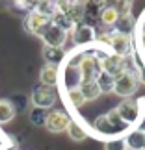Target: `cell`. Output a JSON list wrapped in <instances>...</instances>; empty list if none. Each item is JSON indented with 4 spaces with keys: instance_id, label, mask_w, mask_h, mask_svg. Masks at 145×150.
<instances>
[{
    "instance_id": "12",
    "label": "cell",
    "mask_w": 145,
    "mask_h": 150,
    "mask_svg": "<svg viewBox=\"0 0 145 150\" xmlns=\"http://www.w3.org/2000/svg\"><path fill=\"white\" fill-rule=\"evenodd\" d=\"M134 28H136V17L132 13H129V15H119V19L112 30L117 33H125V35H132Z\"/></svg>"
},
{
    "instance_id": "21",
    "label": "cell",
    "mask_w": 145,
    "mask_h": 150,
    "mask_svg": "<svg viewBox=\"0 0 145 150\" xmlns=\"http://www.w3.org/2000/svg\"><path fill=\"white\" fill-rule=\"evenodd\" d=\"M97 83H99V87H101L102 95H104V93H112V91H114V78L108 76V74H104V72L99 74Z\"/></svg>"
},
{
    "instance_id": "23",
    "label": "cell",
    "mask_w": 145,
    "mask_h": 150,
    "mask_svg": "<svg viewBox=\"0 0 145 150\" xmlns=\"http://www.w3.org/2000/svg\"><path fill=\"white\" fill-rule=\"evenodd\" d=\"M132 6H134V0H117L114 8L119 11V15H129L132 13Z\"/></svg>"
},
{
    "instance_id": "25",
    "label": "cell",
    "mask_w": 145,
    "mask_h": 150,
    "mask_svg": "<svg viewBox=\"0 0 145 150\" xmlns=\"http://www.w3.org/2000/svg\"><path fill=\"white\" fill-rule=\"evenodd\" d=\"M138 80H140V82L145 85V67H143V69H140V72H138Z\"/></svg>"
},
{
    "instance_id": "18",
    "label": "cell",
    "mask_w": 145,
    "mask_h": 150,
    "mask_svg": "<svg viewBox=\"0 0 145 150\" xmlns=\"http://www.w3.org/2000/svg\"><path fill=\"white\" fill-rule=\"evenodd\" d=\"M34 9H36L37 13L49 17V19H52V17L58 13V6H56V2H52V0H41V2H37L34 6Z\"/></svg>"
},
{
    "instance_id": "3",
    "label": "cell",
    "mask_w": 145,
    "mask_h": 150,
    "mask_svg": "<svg viewBox=\"0 0 145 150\" xmlns=\"http://www.w3.org/2000/svg\"><path fill=\"white\" fill-rule=\"evenodd\" d=\"M101 67H102V72L112 78H117L119 74H123L125 71L130 69L129 57L112 54V52H106V50L101 52Z\"/></svg>"
},
{
    "instance_id": "14",
    "label": "cell",
    "mask_w": 145,
    "mask_h": 150,
    "mask_svg": "<svg viewBox=\"0 0 145 150\" xmlns=\"http://www.w3.org/2000/svg\"><path fill=\"white\" fill-rule=\"evenodd\" d=\"M117 19H119V11L115 8H112V6H104V8L101 9V13H99V21H101V24L104 28H110V30L115 26Z\"/></svg>"
},
{
    "instance_id": "16",
    "label": "cell",
    "mask_w": 145,
    "mask_h": 150,
    "mask_svg": "<svg viewBox=\"0 0 145 150\" xmlns=\"http://www.w3.org/2000/svg\"><path fill=\"white\" fill-rule=\"evenodd\" d=\"M15 108L9 102V98H0V124H8L15 119Z\"/></svg>"
},
{
    "instance_id": "10",
    "label": "cell",
    "mask_w": 145,
    "mask_h": 150,
    "mask_svg": "<svg viewBox=\"0 0 145 150\" xmlns=\"http://www.w3.org/2000/svg\"><path fill=\"white\" fill-rule=\"evenodd\" d=\"M58 80H60V69L54 65H43L39 71V83L49 85V87H56Z\"/></svg>"
},
{
    "instance_id": "11",
    "label": "cell",
    "mask_w": 145,
    "mask_h": 150,
    "mask_svg": "<svg viewBox=\"0 0 145 150\" xmlns=\"http://www.w3.org/2000/svg\"><path fill=\"white\" fill-rule=\"evenodd\" d=\"M67 57V52L63 48H54V47H43V59L47 65H61Z\"/></svg>"
},
{
    "instance_id": "2",
    "label": "cell",
    "mask_w": 145,
    "mask_h": 150,
    "mask_svg": "<svg viewBox=\"0 0 145 150\" xmlns=\"http://www.w3.org/2000/svg\"><path fill=\"white\" fill-rule=\"evenodd\" d=\"M138 85H140V80H138V74L129 69L123 74H119L117 78H114V95L121 96V98H130L132 95L138 91Z\"/></svg>"
},
{
    "instance_id": "24",
    "label": "cell",
    "mask_w": 145,
    "mask_h": 150,
    "mask_svg": "<svg viewBox=\"0 0 145 150\" xmlns=\"http://www.w3.org/2000/svg\"><path fill=\"white\" fill-rule=\"evenodd\" d=\"M9 102L13 104L15 111H21V109H24V108H26V102H28V98H26L24 95H15L13 98H9Z\"/></svg>"
},
{
    "instance_id": "5",
    "label": "cell",
    "mask_w": 145,
    "mask_h": 150,
    "mask_svg": "<svg viewBox=\"0 0 145 150\" xmlns=\"http://www.w3.org/2000/svg\"><path fill=\"white\" fill-rule=\"evenodd\" d=\"M58 100V91L56 87H49V85H43V83H37L36 87L32 89V95H30V102L34 108H41V109H49L56 104Z\"/></svg>"
},
{
    "instance_id": "28",
    "label": "cell",
    "mask_w": 145,
    "mask_h": 150,
    "mask_svg": "<svg viewBox=\"0 0 145 150\" xmlns=\"http://www.w3.org/2000/svg\"><path fill=\"white\" fill-rule=\"evenodd\" d=\"M143 150H145V143H143Z\"/></svg>"
},
{
    "instance_id": "6",
    "label": "cell",
    "mask_w": 145,
    "mask_h": 150,
    "mask_svg": "<svg viewBox=\"0 0 145 150\" xmlns=\"http://www.w3.org/2000/svg\"><path fill=\"white\" fill-rule=\"evenodd\" d=\"M69 120H71V115L65 113L63 109H49L43 126L50 132V134H61V132L67 130Z\"/></svg>"
},
{
    "instance_id": "26",
    "label": "cell",
    "mask_w": 145,
    "mask_h": 150,
    "mask_svg": "<svg viewBox=\"0 0 145 150\" xmlns=\"http://www.w3.org/2000/svg\"><path fill=\"white\" fill-rule=\"evenodd\" d=\"M6 143H8V141L2 139V135H0V150H4V148H6Z\"/></svg>"
},
{
    "instance_id": "7",
    "label": "cell",
    "mask_w": 145,
    "mask_h": 150,
    "mask_svg": "<svg viewBox=\"0 0 145 150\" xmlns=\"http://www.w3.org/2000/svg\"><path fill=\"white\" fill-rule=\"evenodd\" d=\"M50 24H52V21L49 17L37 13L36 9H30L24 17V30L28 33H32V35H37V37H41L43 32L47 30Z\"/></svg>"
},
{
    "instance_id": "20",
    "label": "cell",
    "mask_w": 145,
    "mask_h": 150,
    "mask_svg": "<svg viewBox=\"0 0 145 150\" xmlns=\"http://www.w3.org/2000/svg\"><path fill=\"white\" fill-rule=\"evenodd\" d=\"M45 117H47V109H41V108H32L30 113H28L30 124H34V126H43Z\"/></svg>"
},
{
    "instance_id": "22",
    "label": "cell",
    "mask_w": 145,
    "mask_h": 150,
    "mask_svg": "<svg viewBox=\"0 0 145 150\" xmlns=\"http://www.w3.org/2000/svg\"><path fill=\"white\" fill-rule=\"evenodd\" d=\"M104 150H126L125 139L123 137H115V139L104 141Z\"/></svg>"
},
{
    "instance_id": "19",
    "label": "cell",
    "mask_w": 145,
    "mask_h": 150,
    "mask_svg": "<svg viewBox=\"0 0 145 150\" xmlns=\"http://www.w3.org/2000/svg\"><path fill=\"white\" fill-rule=\"evenodd\" d=\"M50 21H52V24H54V26L61 28V30H63V32H67V33H71V30H73L74 26H76V24H74V22L69 19L65 13H60V11H58V13L52 17Z\"/></svg>"
},
{
    "instance_id": "17",
    "label": "cell",
    "mask_w": 145,
    "mask_h": 150,
    "mask_svg": "<svg viewBox=\"0 0 145 150\" xmlns=\"http://www.w3.org/2000/svg\"><path fill=\"white\" fill-rule=\"evenodd\" d=\"M78 89L82 91V95H84V98H86V102L97 100L99 96L102 95V91H101V87H99L97 80H95V82H89V83H82V85H78Z\"/></svg>"
},
{
    "instance_id": "29",
    "label": "cell",
    "mask_w": 145,
    "mask_h": 150,
    "mask_svg": "<svg viewBox=\"0 0 145 150\" xmlns=\"http://www.w3.org/2000/svg\"><path fill=\"white\" fill-rule=\"evenodd\" d=\"M11 2H15V0H11Z\"/></svg>"
},
{
    "instance_id": "27",
    "label": "cell",
    "mask_w": 145,
    "mask_h": 150,
    "mask_svg": "<svg viewBox=\"0 0 145 150\" xmlns=\"http://www.w3.org/2000/svg\"><path fill=\"white\" fill-rule=\"evenodd\" d=\"M52 2H56V6H58V4H63V2H69V0H52Z\"/></svg>"
},
{
    "instance_id": "9",
    "label": "cell",
    "mask_w": 145,
    "mask_h": 150,
    "mask_svg": "<svg viewBox=\"0 0 145 150\" xmlns=\"http://www.w3.org/2000/svg\"><path fill=\"white\" fill-rule=\"evenodd\" d=\"M65 132H67V135L71 137L73 141H84V139H88V137L91 135L89 134V124H86L84 120L80 122L78 117H71Z\"/></svg>"
},
{
    "instance_id": "13",
    "label": "cell",
    "mask_w": 145,
    "mask_h": 150,
    "mask_svg": "<svg viewBox=\"0 0 145 150\" xmlns=\"http://www.w3.org/2000/svg\"><path fill=\"white\" fill-rule=\"evenodd\" d=\"M123 139H125L126 150H143V143H145V134L143 132L132 128Z\"/></svg>"
},
{
    "instance_id": "4",
    "label": "cell",
    "mask_w": 145,
    "mask_h": 150,
    "mask_svg": "<svg viewBox=\"0 0 145 150\" xmlns=\"http://www.w3.org/2000/svg\"><path fill=\"white\" fill-rule=\"evenodd\" d=\"M71 41L74 48H91L97 41V30L89 22H80L71 30Z\"/></svg>"
},
{
    "instance_id": "8",
    "label": "cell",
    "mask_w": 145,
    "mask_h": 150,
    "mask_svg": "<svg viewBox=\"0 0 145 150\" xmlns=\"http://www.w3.org/2000/svg\"><path fill=\"white\" fill-rule=\"evenodd\" d=\"M43 43L45 47H54V48H63L67 43V32H63L61 28H58L54 24H50L47 30L43 32Z\"/></svg>"
},
{
    "instance_id": "15",
    "label": "cell",
    "mask_w": 145,
    "mask_h": 150,
    "mask_svg": "<svg viewBox=\"0 0 145 150\" xmlns=\"http://www.w3.org/2000/svg\"><path fill=\"white\" fill-rule=\"evenodd\" d=\"M65 102L71 106L73 109H80L86 104V98L82 95V91L78 89V85H74V87H69L67 93H65Z\"/></svg>"
},
{
    "instance_id": "1",
    "label": "cell",
    "mask_w": 145,
    "mask_h": 150,
    "mask_svg": "<svg viewBox=\"0 0 145 150\" xmlns=\"http://www.w3.org/2000/svg\"><path fill=\"white\" fill-rule=\"evenodd\" d=\"M115 111L130 128H136L141 115L145 113V96H141V98H132V96L123 98L115 106Z\"/></svg>"
}]
</instances>
